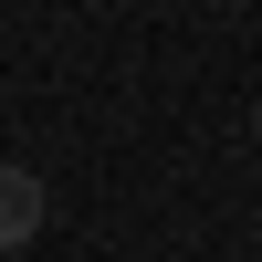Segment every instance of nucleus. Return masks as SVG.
I'll return each instance as SVG.
<instances>
[{
	"label": "nucleus",
	"mask_w": 262,
	"mask_h": 262,
	"mask_svg": "<svg viewBox=\"0 0 262 262\" xmlns=\"http://www.w3.org/2000/svg\"><path fill=\"white\" fill-rule=\"evenodd\" d=\"M42 231V179L32 168H0V252H21Z\"/></svg>",
	"instance_id": "obj_1"
},
{
	"label": "nucleus",
	"mask_w": 262,
	"mask_h": 262,
	"mask_svg": "<svg viewBox=\"0 0 262 262\" xmlns=\"http://www.w3.org/2000/svg\"><path fill=\"white\" fill-rule=\"evenodd\" d=\"M252 137H262V116H252Z\"/></svg>",
	"instance_id": "obj_2"
}]
</instances>
